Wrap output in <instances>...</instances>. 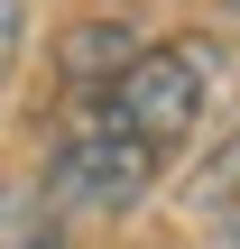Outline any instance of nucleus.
Listing matches in <instances>:
<instances>
[{
    "instance_id": "obj_4",
    "label": "nucleus",
    "mask_w": 240,
    "mask_h": 249,
    "mask_svg": "<svg viewBox=\"0 0 240 249\" xmlns=\"http://www.w3.org/2000/svg\"><path fill=\"white\" fill-rule=\"evenodd\" d=\"M0 249H46V222H37V203L0 194Z\"/></svg>"
},
{
    "instance_id": "obj_2",
    "label": "nucleus",
    "mask_w": 240,
    "mask_h": 249,
    "mask_svg": "<svg viewBox=\"0 0 240 249\" xmlns=\"http://www.w3.org/2000/svg\"><path fill=\"white\" fill-rule=\"evenodd\" d=\"M157 166H166L157 148L83 120V129L55 148V166H46V213H129V203L157 185Z\"/></svg>"
},
{
    "instance_id": "obj_5",
    "label": "nucleus",
    "mask_w": 240,
    "mask_h": 249,
    "mask_svg": "<svg viewBox=\"0 0 240 249\" xmlns=\"http://www.w3.org/2000/svg\"><path fill=\"white\" fill-rule=\"evenodd\" d=\"M18 37H28V0H0V74L18 65Z\"/></svg>"
},
{
    "instance_id": "obj_7",
    "label": "nucleus",
    "mask_w": 240,
    "mask_h": 249,
    "mask_svg": "<svg viewBox=\"0 0 240 249\" xmlns=\"http://www.w3.org/2000/svg\"><path fill=\"white\" fill-rule=\"evenodd\" d=\"M231 240H240V222H231Z\"/></svg>"
},
{
    "instance_id": "obj_1",
    "label": "nucleus",
    "mask_w": 240,
    "mask_h": 249,
    "mask_svg": "<svg viewBox=\"0 0 240 249\" xmlns=\"http://www.w3.org/2000/svg\"><path fill=\"white\" fill-rule=\"evenodd\" d=\"M203 102H213V55H203L194 37H166V46H139V55L92 92V120L166 157L176 139H194Z\"/></svg>"
},
{
    "instance_id": "obj_6",
    "label": "nucleus",
    "mask_w": 240,
    "mask_h": 249,
    "mask_svg": "<svg viewBox=\"0 0 240 249\" xmlns=\"http://www.w3.org/2000/svg\"><path fill=\"white\" fill-rule=\"evenodd\" d=\"M213 9H222V18H240V0H213Z\"/></svg>"
},
{
    "instance_id": "obj_3",
    "label": "nucleus",
    "mask_w": 240,
    "mask_h": 249,
    "mask_svg": "<svg viewBox=\"0 0 240 249\" xmlns=\"http://www.w3.org/2000/svg\"><path fill=\"white\" fill-rule=\"evenodd\" d=\"M129 55H139V37H129L120 18H92V28H65V46H55L65 83H92V92H102V83H111V74H120Z\"/></svg>"
}]
</instances>
